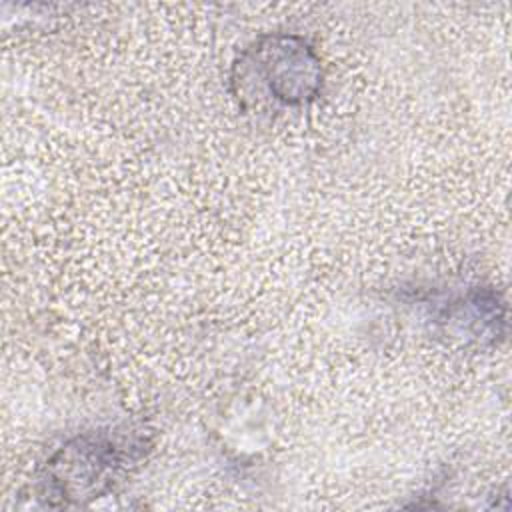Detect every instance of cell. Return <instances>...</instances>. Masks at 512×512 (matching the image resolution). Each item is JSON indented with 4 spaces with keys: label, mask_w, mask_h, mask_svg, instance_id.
I'll list each match as a JSON object with an SVG mask.
<instances>
[{
    "label": "cell",
    "mask_w": 512,
    "mask_h": 512,
    "mask_svg": "<svg viewBox=\"0 0 512 512\" xmlns=\"http://www.w3.org/2000/svg\"><path fill=\"white\" fill-rule=\"evenodd\" d=\"M444 320L456 334L478 342H494L506 328V304L496 290L474 288L446 308Z\"/></svg>",
    "instance_id": "cell-3"
},
{
    "label": "cell",
    "mask_w": 512,
    "mask_h": 512,
    "mask_svg": "<svg viewBox=\"0 0 512 512\" xmlns=\"http://www.w3.org/2000/svg\"><path fill=\"white\" fill-rule=\"evenodd\" d=\"M240 96L270 98L286 106L312 102L322 88V62L296 34H266L242 52L234 64Z\"/></svg>",
    "instance_id": "cell-1"
},
{
    "label": "cell",
    "mask_w": 512,
    "mask_h": 512,
    "mask_svg": "<svg viewBox=\"0 0 512 512\" xmlns=\"http://www.w3.org/2000/svg\"><path fill=\"white\" fill-rule=\"evenodd\" d=\"M138 446L122 436L92 432L66 442L44 466L40 478L48 504H82L114 488L134 460Z\"/></svg>",
    "instance_id": "cell-2"
}]
</instances>
